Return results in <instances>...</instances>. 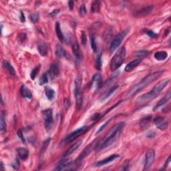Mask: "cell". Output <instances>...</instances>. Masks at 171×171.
<instances>
[{
	"mask_svg": "<svg viewBox=\"0 0 171 171\" xmlns=\"http://www.w3.org/2000/svg\"><path fill=\"white\" fill-rule=\"evenodd\" d=\"M125 126V122H121L117 123L114 127H112L108 132L105 135V136L101 141L99 142L96 146L95 150L96 152H100L104 150L112 144H113L120 136L121 132Z\"/></svg>",
	"mask_w": 171,
	"mask_h": 171,
	"instance_id": "6da1fadb",
	"label": "cell"
},
{
	"mask_svg": "<svg viewBox=\"0 0 171 171\" xmlns=\"http://www.w3.org/2000/svg\"><path fill=\"white\" fill-rule=\"evenodd\" d=\"M163 73V71H158L155 72L150 74H148L147 76L142 80L140 82H138V84H135L132 88L128 90L126 92L124 97L127 99H129L132 98V96L136 95L137 93H138L139 92H140L142 90L145 88L146 87L148 86V85L151 84L152 82H154L155 80H156L157 78H158Z\"/></svg>",
	"mask_w": 171,
	"mask_h": 171,
	"instance_id": "7a4b0ae2",
	"label": "cell"
},
{
	"mask_svg": "<svg viewBox=\"0 0 171 171\" xmlns=\"http://www.w3.org/2000/svg\"><path fill=\"white\" fill-rule=\"evenodd\" d=\"M169 79L166 78L163 80L160 81L159 82L155 85V86L153 88L152 90L150 92L142 94L140 96L136 99V102L137 104H144L146 103H148L151 101L153 99L157 97L161 92L163 91V90L166 86V85L169 82Z\"/></svg>",
	"mask_w": 171,
	"mask_h": 171,
	"instance_id": "3957f363",
	"label": "cell"
},
{
	"mask_svg": "<svg viewBox=\"0 0 171 171\" xmlns=\"http://www.w3.org/2000/svg\"><path fill=\"white\" fill-rule=\"evenodd\" d=\"M82 76L81 74H78L76 76L74 84H75V90H74V96L76 98V107L78 110H80L82 106L83 96L82 92Z\"/></svg>",
	"mask_w": 171,
	"mask_h": 171,
	"instance_id": "277c9868",
	"label": "cell"
},
{
	"mask_svg": "<svg viewBox=\"0 0 171 171\" xmlns=\"http://www.w3.org/2000/svg\"><path fill=\"white\" fill-rule=\"evenodd\" d=\"M126 56V50L124 48H121L115 54L114 57L112 58L110 63V69L112 71H115L119 67L124 61Z\"/></svg>",
	"mask_w": 171,
	"mask_h": 171,
	"instance_id": "5b68a950",
	"label": "cell"
},
{
	"mask_svg": "<svg viewBox=\"0 0 171 171\" xmlns=\"http://www.w3.org/2000/svg\"><path fill=\"white\" fill-rule=\"evenodd\" d=\"M128 32V30H124L122 31V32L119 33L117 36H116L114 38V40H112L111 44H110V45L109 50L110 53H113L114 51L118 48L119 46H120L121 44V42H122V41L124 40V38L126 35H127Z\"/></svg>",
	"mask_w": 171,
	"mask_h": 171,
	"instance_id": "8992f818",
	"label": "cell"
},
{
	"mask_svg": "<svg viewBox=\"0 0 171 171\" xmlns=\"http://www.w3.org/2000/svg\"><path fill=\"white\" fill-rule=\"evenodd\" d=\"M89 129V127H81L78 129L74 130V132H72V133L70 134L69 135L66 137L64 140V143H67V142H70L73 141L79 137L80 135H82L84 133V132H87L88 130Z\"/></svg>",
	"mask_w": 171,
	"mask_h": 171,
	"instance_id": "52a82bcc",
	"label": "cell"
},
{
	"mask_svg": "<svg viewBox=\"0 0 171 171\" xmlns=\"http://www.w3.org/2000/svg\"><path fill=\"white\" fill-rule=\"evenodd\" d=\"M45 122V127L47 130L51 129L53 125V115L51 109H47L43 112Z\"/></svg>",
	"mask_w": 171,
	"mask_h": 171,
	"instance_id": "ba28073f",
	"label": "cell"
},
{
	"mask_svg": "<svg viewBox=\"0 0 171 171\" xmlns=\"http://www.w3.org/2000/svg\"><path fill=\"white\" fill-rule=\"evenodd\" d=\"M155 159V151L153 149H149L146 153L145 163L143 170H148L154 163Z\"/></svg>",
	"mask_w": 171,
	"mask_h": 171,
	"instance_id": "9c48e42d",
	"label": "cell"
},
{
	"mask_svg": "<svg viewBox=\"0 0 171 171\" xmlns=\"http://www.w3.org/2000/svg\"><path fill=\"white\" fill-rule=\"evenodd\" d=\"M154 124L158 129L161 130H165L167 129L168 127V121L167 118H165V117H156L154 120Z\"/></svg>",
	"mask_w": 171,
	"mask_h": 171,
	"instance_id": "30bf717a",
	"label": "cell"
},
{
	"mask_svg": "<svg viewBox=\"0 0 171 171\" xmlns=\"http://www.w3.org/2000/svg\"><path fill=\"white\" fill-rule=\"evenodd\" d=\"M153 10V6H148L144 8L140 9L139 10L136 11L134 13V16L136 17H145L148 15L149 13L152 12Z\"/></svg>",
	"mask_w": 171,
	"mask_h": 171,
	"instance_id": "8fae6325",
	"label": "cell"
},
{
	"mask_svg": "<svg viewBox=\"0 0 171 171\" xmlns=\"http://www.w3.org/2000/svg\"><path fill=\"white\" fill-rule=\"evenodd\" d=\"M102 76H101V74L99 73L94 74L93 78H92L90 87L91 88L94 87L96 90H98L102 87Z\"/></svg>",
	"mask_w": 171,
	"mask_h": 171,
	"instance_id": "7c38bea8",
	"label": "cell"
},
{
	"mask_svg": "<svg viewBox=\"0 0 171 171\" xmlns=\"http://www.w3.org/2000/svg\"><path fill=\"white\" fill-rule=\"evenodd\" d=\"M48 74L49 77L50 78V79L53 80L55 79L56 78H57L59 76L60 71L59 68H58V66L55 64H52L49 67V68L48 71Z\"/></svg>",
	"mask_w": 171,
	"mask_h": 171,
	"instance_id": "4fadbf2b",
	"label": "cell"
},
{
	"mask_svg": "<svg viewBox=\"0 0 171 171\" xmlns=\"http://www.w3.org/2000/svg\"><path fill=\"white\" fill-rule=\"evenodd\" d=\"M119 156L118 154H112L111 156H110L108 158H106L104 160H102V161H100L97 162V163H96L94 164V166H104L107 165V164H108L110 163H111V162L114 161V160L116 158H118Z\"/></svg>",
	"mask_w": 171,
	"mask_h": 171,
	"instance_id": "5bb4252c",
	"label": "cell"
},
{
	"mask_svg": "<svg viewBox=\"0 0 171 171\" xmlns=\"http://www.w3.org/2000/svg\"><path fill=\"white\" fill-rule=\"evenodd\" d=\"M141 62H142V58H137V59L133 60V61L130 62L129 64L126 66L124 68L125 72H129L132 71L135 67L138 66V65L140 64Z\"/></svg>",
	"mask_w": 171,
	"mask_h": 171,
	"instance_id": "9a60e30c",
	"label": "cell"
},
{
	"mask_svg": "<svg viewBox=\"0 0 171 171\" xmlns=\"http://www.w3.org/2000/svg\"><path fill=\"white\" fill-rule=\"evenodd\" d=\"M170 96H171V94H170V91L169 90L167 92V94H166V95L165 96V97H164L163 98H162L161 100H160L158 103H157V104L155 106L153 110H154V111H156V110L160 108H161V106H163L166 104V103H167L168 101L170 100Z\"/></svg>",
	"mask_w": 171,
	"mask_h": 171,
	"instance_id": "2e32d148",
	"label": "cell"
},
{
	"mask_svg": "<svg viewBox=\"0 0 171 171\" xmlns=\"http://www.w3.org/2000/svg\"><path fill=\"white\" fill-rule=\"evenodd\" d=\"M38 50L42 56H46L48 54V46L44 42L40 41L37 45Z\"/></svg>",
	"mask_w": 171,
	"mask_h": 171,
	"instance_id": "e0dca14e",
	"label": "cell"
},
{
	"mask_svg": "<svg viewBox=\"0 0 171 171\" xmlns=\"http://www.w3.org/2000/svg\"><path fill=\"white\" fill-rule=\"evenodd\" d=\"M82 144V140H79L76 142L75 144H74L72 146H71V147L66 150V152L64 153V155H63V157H66L67 156L71 155L73 152H75L76 150L80 147Z\"/></svg>",
	"mask_w": 171,
	"mask_h": 171,
	"instance_id": "ac0fdd59",
	"label": "cell"
},
{
	"mask_svg": "<svg viewBox=\"0 0 171 171\" xmlns=\"http://www.w3.org/2000/svg\"><path fill=\"white\" fill-rule=\"evenodd\" d=\"M72 163V161L70 159H64L63 161H60V163L58 164V166H56V170H64L65 168L68 167V166H70Z\"/></svg>",
	"mask_w": 171,
	"mask_h": 171,
	"instance_id": "d6986e66",
	"label": "cell"
},
{
	"mask_svg": "<svg viewBox=\"0 0 171 171\" xmlns=\"http://www.w3.org/2000/svg\"><path fill=\"white\" fill-rule=\"evenodd\" d=\"M91 148H92V145H91V144H90V145L88 146V147L86 148L84 150V151H83L82 152V154H81L80 155V156L78 157V158L77 159H76V165H80V163H81V161H82V160L84 159L85 158V157L87 155L89 154L90 152Z\"/></svg>",
	"mask_w": 171,
	"mask_h": 171,
	"instance_id": "ffe728a7",
	"label": "cell"
},
{
	"mask_svg": "<svg viewBox=\"0 0 171 171\" xmlns=\"http://www.w3.org/2000/svg\"><path fill=\"white\" fill-rule=\"evenodd\" d=\"M17 153L22 161H26L28 159L29 156L28 150L25 148H18L17 149Z\"/></svg>",
	"mask_w": 171,
	"mask_h": 171,
	"instance_id": "44dd1931",
	"label": "cell"
},
{
	"mask_svg": "<svg viewBox=\"0 0 171 171\" xmlns=\"http://www.w3.org/2000/svg\"><path fill=\"white\" fill-rule=\"evenodd\" d=\"M72 51L73 54L75 57L77 58V59L80 60L81 58H82V55H81V53L80 51V47L79 45H78L77 42H74L72 44Z\"/></svg>",
	"mask_w": 171,
	"mask_h": 171,
	"instance_id": "7402d4cb",
	"label": "cell"
},
{
	"mask_svg": "<svg viewBox=\"0 0 171 171\" xmlns=\"http://www.w3.org/2000/svg\"><path fill=\"white\" fill-rule=\"evenodd\" d=\"M56 34H57L58 39L60 40V42L64 43L65 41V38H64V35H63L62 33L61 27H60V24L59 22H56Z\"/></svg>",
	"mask_w": 171,
	"mask_h": 171,
	"instance_id": "603a6c76",
	"label": "cell"
},
{
	"mask_svg": "<svg viewBox=\"0 0 171 171\" xmlns=\"http://www.w3.org/2000/svg\"><path fill=\"white\" fill-rule=\"evenodd\" d=\"M154 57L158 61H163V60H165L167 58L168 53L165 51H157L154 54Z\"/></svg>",
	"mask_w": 171,
	"mask_h": 171,
	"instance_id": "cb8c5ba5",
	"label": "cell"
},
{
	"mask_svg": "<svg viewBox=\"0 0 171 171\" xmlns=\"http://www.w3.org/2000/svg\"><path fill=\"white\" fill-rule=\"evenodd\" d=\"M55 54L58 58H63V57H65V56H66V51H65V50L61 45L57 44L56 45Z\"/></svg>",
	"mask_w": 171,
	"mask_h": 171,
	"instance_id": "d4e9b609",
	"label": "cell"
},
{
	"mask_svg": "<svg viewBox=\"0 0 171 171\" xmlns=\"http://www.w3.org/2000/svg\"><path fill=\"white\" fill-rule=\"evenodd\" d=\"M21 94L22 97L28 99H31L32 98V94L31 91L28 88H27L24 86H22L21 87Z\"/></svg>",
	"mask_w": 171,
	"mask_h": 171,
	"instance_id": "484cf974",
	"label": "cell"
},
{
	"mask_svg": "<svg viewBox=\"0 0 171 171\" xmlns=\"http://www.w3.org/2000/svg\"><path fill=\"white\" fill-rule=\"evenodd\" d=\"M3 67L12 76H15V71L14 67L12 66V65L10 64L8 61H4L3 62Z\"/></svg>",
	"mask_w": 171,
	"mask_h": 171,
	"instance_id": "4316f807",
	"label": "cell"
},
{
	"mask_svg": "<svg viewBox=\"0 0 171 171\" xmlns=\"http://www.w3.org/2000/svg\"><path fill=\"white\" fill-rule=\"evenodd\" d=\"M49 142H50V138H47L46 140L44 142V143H43L41 150H40V158L41 159L42 158V157L44 156L45 152H46V150L49 145Z\"/></svg>",
	"mask_w": 171,
	"mask_h": 171,
	"instance_id": "83f0119b",
	"label": "cell"
},
{
	"mask_svg": "<svg viewBox=\"0 0 171 171\" xmlns=\"http://www.w3.org/2000/svg\"><path fill=\"white\" fill-rule=\"evenodd\" d=\"M0 127H1V132L2 134H4L6 132L7 130V124L6 121L5 119V116L3 112L1 114V119H0Z\"/></svg>",
	"mask_w": 171,
	"mask_h": 171,
	"instance_id": "f1b7e54d",
	"label": "cell"
},
{
	"mask_svg": "<svg viewBox=\"0 0 171 171\" xmlns=\"http://www.w3.org/2000/svg\"><path fill=\"white\" fill-rule=\"evenodd\" d=\"M55 91L53 89H51V88L49 87L46 88V95L48 100H52L55 97Z\"/></svg>",
	"mask_w": 171,
	"mask_h": 171,
	"instance_id": "f546056e",
	"label": "cell"
},
{
	"mask_svg": "<svg viewBox=\"0 0 171 171\" xmlns=\"http://www.w3.org/2000/svg\"><path fill=\"white\" fill-rule=\"evenodd\" d=\"M119 87H120V86H119V85H116V86H114V87H112V88L110 89L109 91H108V92H106L105 95L104 96H103L102 100L104 101V100H106V99L110 97V96L112 95V94H114V92H116V90L117 89L119 88Z\"/></svg>",
	"mask_w": 171,
	"mask_h": 171,
	"instance_id": "4dcf8cb0",
	"label": "cell"
},
{
	"mask_svg": "<svg viewBox=\"0 0 171 171\" xmlns=\"http://www.w3.org/2000/svg\"><path fill=\"white\" fill-rule=\"evenodd\" d=\"M102 53L101 51H99L98 52L97 55H96V68L98 70H100L101 67H102Z\"/></svg>",
	"mask_w": 171,
	"mask_h": 171,
	"instance_id": "1f68e13d",
	"label": "cell"
},
{
	"mask_svg": "<svg viewBox=\"0 0 171 171\" xmlns=\"http://www.w3.org/2000/svg\"><path fill=\"white\" fill-rule=\"evenodd\" d=\"M99 10H100V1H94L92 4V7H91L92 12L93 13L98 12Z\"/></svg>",
	"mask_w": 171,
	"mask_h": 171,
	"instance_id": "d6a6232c",
	"label": "cell"
},
{
	"mask_svg": "<svg viewBox=\"0 0 171 171\" xmlns=\"http://www.w3.org/2000/svg\"><path fill=\"white\" fill-rule=\"evenodd\" d=\"M90 45L92 50H93L94 52H96V51H97V45H96L95 36H94V34L90 35Z\"/></svg>",
	"mask_w": 171,
	"mask_h": 171,
	"instance_id": "836d02e7",
	"label": "cell"
},
{
	"mask_svg": "<svg viewBox=\"0 0 171 171\" xmlns=\"http://www.w3.org/2000/svg\"><path fill=\"white\" fill-rule=\"evenodd\" d=\"M40 67H41V66H40V65H38V66L35 67V68L33 69L32 71H31V74H30V77H31V79H32V80L35 79V77H36V76L38 75V74L39 73Z\"/></svg>",
	"mask_w": 171,
	"mask_h": 171,
	"instance_id": "e575fe53",
	"label": "cell"
},
{
	"mask_svg": "<svg viewBox=\"0 0 171 171\" xmlns=\"http://www.w3.org/2000/svg\"><path fill=\"white\" fill-rule=\"evenodd\" d=\"M48 82V77L46 73L43 74L40 78V85H44Z\"/></svg>",
	"mask_w": 171,
	"mask_h": 171,
	"instance_id": "d590c367",
	"label": "cell"
},
{
	"mask_svg": "<svg viewBox=\"0 0 171 171\" xmlns=\"http://www.w3.org/2000/svg\"><path fill=\"white\" fill-rule=\"evenodd\" d=\"M30 19L33 23H36L39 20V13L37 12L31 13L30 15Z\"/></svg>",
	"mask_w": 171,
	"mask_h": 171,
	"instance_id": "8d00e7d4",
	"label": "cell"
},
{
	"mask_svg": "<svg viewBox=\"0 0 171 171\" xmlns=\"http://www.w3.org/2000/svg\"><path fill=\"white\" fill-rule=\"evenodd\" d=\"M81 42H82V44L84 46L86 45L87 36L86 33V32L84 31H82V33H81Z\"/></svg>",
	"mask_w": 171,
	"mask_h": 171,
	"instance_id": "74e56055",
	"label": "cell"
},
{
	"mask_svg": "<svg viewBox=\"0 0 171 171\" xmlns=\"http://www.w3.org/2000/svg\"><path fill=\"white\" fill-rule=\"evenodd\" d=\"M112 119H113V118H110V119H108V120L107 121H106V122H105L104 124H102V126H101V127H100V128H99V129L98 130V131L96 132V134H98L100 133V132H102V130H104V128H106V126H107L109 122H110V121H111V120H112Z\"/></svg>",
	"mask_w": 171,
	"mask_h": 171,
	"instance_id": "f35d334b",
	"label": "cell"
},
{
	"mask_svg": "<svg viewBox=\"0 0 171 171\" xmlns=\"http://www.w3.org/2000/svg\"><path fill=\"white\" fill-rule=\"evenodd\" d=\"M80 14L82 15V16H84V15L86 14V8L84 4H82V6H80Z\"/></svg>",
	"mask_w": 171,
	"mask_h": 171,
	"instance_id": "ab89813d",
	"label": "cell"
},
{
	"mask_svg": "<svg viewBox=\"0 0 171 171\" xmlns=\"http://www.w3.org/2000/svg\"><path fill=\"white\" fill-rule=\"evenodd\" d=\"M112 30L111 28H109L108 30H107V31H106L104 33V39L106 40H108V39H110L112 35Z\"/></svg>",
	"mask_w": 171,
	"mask_h": 171,
	"instance_id": "60d3db41",
	"label": "cell"
},
{
	"mask_svg": "<svg viewBox=\"0 0 171 171\" xmlns=\"http://www.w3.org/2000/svg\"><path fill=\"white\" fill-rule=\"evenodd\" d=\"M150 54L149 51L147 50H142V51H139L136 53V55L138 56H148Z\"/></svg>",
	"mask_w": 171,
	"mask_h": 171,
	"instance_id": "b9f144b4",
	"label": "cell"
},
{
	"mask_svg": "<svg viewBox=\"0 0 171 171\" xmlns=\"http://www.w3.org/2000/svg\"><path fill=\"white\" fill-rule=\"evenodd\" d=\"M146 33L151 38H156L157 37L156 33H155L154 31H152L151 30H147L146 31Z\"/></svg>",
	"mask_w": 171,
	"mask_h": 171,
	"instance_id": "7bdbcfd3",
	"label": "cell"
},
{
	"mask_svg": "<svg viewBox=\"0 0 171 171\" xmlns=\"http://www.w3.org/2000/svg\"><path fill=\"white\" fill-rule=\"evenodd\" d=\"M64 105L66 110H67L70 106V101L69 99L65 98L64 100Z\"/></svg>",
	"mask_w": 171,
	"mask_h": 171,
	"instance_id": "ee69618b",
	"label": "cell"
},
{
	"mask_svg": "<svg viewBox=\"0 0 171 171\" xmlns=\"http://www.w3.org/2000/svg\"><path fill=\"white\" fill-rule=\"evenodd\" d=\"M18 40H19V42H21V43H23L25 40H26V35L25 34V33H20V34L19 35V36H18Z\"/></svg>",
	"mask_w": 171,
	"mask_h": 171,
	"instance_id": "f6af8a7d",
	"label": "cell"
},
{
	"mask_svg": "<svg viewBox=\"0 0 171 171\" xmlns=\"http://www.w3.org/2000/svg\"><path fill=\"white\" fill-rule=\"evenodd\" d=\"M128 165H129V161H128V160H127V161H124V163L122 164V168H120V170H127V168L128 167Z\"/></svg>",
	"mask_w": 171,
	"mask_h": 171,
	"instance_id": "bcb514c9",
	"label": "cell"
},
{
	"mask_svg": "<svg viewBox=\"0 0 171 171\" xmlns=\"http://www.w3.org/2000/svg\"><path fill=\"white\" fill-rule=\"evenodd\" d=\"M12 167L14 168V169L17 170L19 167V162L17 159H16L14 163L12 164Z\"/></svg>",
	"mask_w": 171,
	"mask_h": 171,
	"instance_id": "7dc6e473",
	"label": "cell"
},
{
	"mask_svg": "<svg viewBox=\"0 0 171 171\" xmlns=\"http://www.w3.org/2000/svg\"><path fill=\"white\" fill-rule=\"evenodd\" d=\"M74 6V1H68V7H69V9H70V10H73Z\"/></svg>",
	"mask_w": 171,
	"mask_h": 171,
	"instance_id": "c3c4849f",
	"label": "cell"
},
{
	"mask_svg": "<svg viewBox=\"0 0 171 171\" xmlns=\"http://www.w3.org/2000/svg\"><path fill=\"white\" fill-rule=\"evenodd\" d=\"M60 13V10H54L53 12L50 13V15L51 17H54V16H56V15L58 14V13Z\"/></svg>",
	"mask_w": 171,
	"mask_h": 171,
	"instance_id": "681fc988",
	"label": "cell"
},
{
	"mask_svg": "<svg viewBox=\"0 0 171 171\" xmlns=\"http://www.w3.org/2000/svg\"><path fill=\"white\" fill-rule=\"evenodd\" d=\"M20 20H21L22 22H24L25 20H26V19H25V16H24V12H20Z\"/></svg>",
	"mask_w": 171,
	"mask_h": 171,
	"instance_id": "f907efd6",
	"label": "cell"
},
{
	"mask_svg": "<svg viewBox=\"0 0 171 171\" xmlns=\"http://www.w3.org/2000/svg\"><path fill=\"white\" fill-rule=\"evenodd\" d=\"M17 134H18V136L20 137V138H21L22 140H23L24 142H25V139H24V137L23 136V134H22V132L21 130H19V131L18 132H17Z\"/></svg>",
	"mask_w": 171,
	"mask_h": 171,
	"instance_id": "816d5d0a",
	"label": "cell"
},
{
	"mask_svg": "<svg viewBox=\"0 0 171 171\" xmlns=\"http://www.w3.org/2000/svg\"><path fill=\"white\" fill-rule=\"evenodd\" d=\"M170 156H169L168 158V160H167V162H166V164H165V167H166V166H167V165H168V163H170Z\"/></svg>",
	"mask_w": 171,
	"mask_h": 171,
	"instance_id": "f5cc1de1",
	"label": "cell"
},
{
	"mask_svg": "<svg viewBox=\"0 0 171 171\" xmlns=\"http://www.w3.org/2000/svg\"><path fill=\"white\" fill-rule=\"evenodd\" d=\"M1 169H3V163H1Z\"/></svg>",
	"mask_w": 171,
	"mask_h": 171,
	"instance_id": "db71d44e",
	"label": "cell"
}]
</instances>
